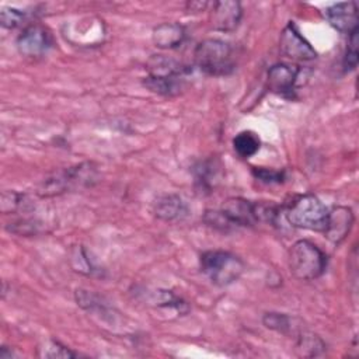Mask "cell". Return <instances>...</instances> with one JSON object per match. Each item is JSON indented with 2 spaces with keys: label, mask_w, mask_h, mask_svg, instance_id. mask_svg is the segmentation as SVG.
<instances>
[{
  "label": "cell",
  "mask_w": 359,
  "mask_h": 359,
  "mask_svg": "<svg viewBox=\"0 0 359 359\" xmlns=\"http://www.w3.org/2000/svg\"><path fill=\"white\" fill-rule=\"evenodd\" d=\"M153 213L163 222H181L188 217L189 208L180 195L165 194L156 199Z\"/></svg>",
  "instance_id": "cell-13"
},
{
  "label": "cell",
  "mask_w": 359,
  "mask_h": 359,
  "mask_svg": "<svg viewBox=\"0 0 359 359\" xmlns=\"http://www.w3.org/2000/svg\"><path fill=\"white\" fill-rule=\"evenodd\" d=\"M95 180V168L91 163H81L43 180L38 188V194L43 198L60 195L80 187H88Z\"/></svg>",
  "instance_id": "cell-5"
},
{
  "label": "cell",
  "mask_w": 359,
  "mask_h": 359,
  "mask_svg": "<svg viewBox=\"0 0 359 359\" xmlns=\"http://www.w3.org/2000/svg\"><path fill=\"white\" fill-rule=\"evenodd\" d=\"M297 348L306 356H317V355H320L324 351L325 345L320 339V337H317V335H314L311 332H303L299 337Z\"/></svg>",
  "instance_id": "cell-20"
},
{
  "label": "cell",
  "mask_w": 359,
  "mask_h": 359,
  "mask_svg": "<svg viewBox=\"0 0 359 359\" xmlns=\"http://www.w3.org/2000/svg\"><path fill=\"white\" fill-rule=\"evenodd\" d=\"M203 222L208 226H210L216 230H222V231H227L233 227L220 210H206L203 215Z\"/></svg>",
  "instance_id": "cell-27"
},
{
  "label": "cell",
  "mask_w": 359,
  "mask_h": 359,
  "mask_svg": "<svg viewBox=\"0 0 359 359\" xmlns=\"http://www.w3.org/2000/svg\"><path fill=\"white\" fill-rule=\"evenodd\" d=\"M70 261H72V265H73L74 271H77L80 273L93 275V272L97 271V269H94L93 262L90 261L87 252L84 251V248L81 245H76L74 248H72Z\"/></svg>",
  "instance_id": "cell-22"
},
{
  "label": "cell",
  "mask_w": 359,
  "mask_h": 359,
  "mask_svg": "<svg viewBox=\"0 0 359 359\" xmlns=\"http://www.w3.org/2000/svg\"><path fill=\"white\" fill-rule=\"evenodd\" d=\"M29 208H31V203L24 194H20L15 191H4L1 194V212L3 213L27 212Z\"/></svg>",
  "instance_id": "cell-19"
},
{
  "label": "cell",
  "mask_w": 359,
  "mask_h": 359,
  "mask_svg": "<svg viewBox=\"0 0 359 359\" xmlns=\"http://www.w3.org/2000/svg\"><path fill=\"white\" fill-rule=\"evenodd\" d=\"M195 65L208 76H229L236 69L233 46L217 38H209L199 42L194 52Z\"/></svg>",
  "instance_id": "cell-1"
},
{
  "label": "cell",
  "mask_w": 359,
  "mask_h": 359,
  "mask_svg": "<svg viewBox=\"0 0 359 359\" xmlns=\"http://www.w3.org/2000/svg\"><path fill=\"white\" fill-rule=\"evenodd\" d=\"M261 140L252 130H241L233 139V149L241 158H250L258 153Z\"/></svg>",
  "instance_id": "cell-18"
},
{
  "label": "cell",
  "mask_w": 359,
  "mask_h": 359,
  "mask_svg": "<svg viewBox=\"0 0 359 359\" xmlns=\"http://www.w3.org/2000/svg\"><path fill=\"white\" fill-rule=\"evenodd\" d=\"M52 46V34L39 24L27 25L17 36V49L25 57H41L46 55Z\"/></svg>",
  "instance_id": "cell-6"
},
{
  "label": "cell",
  "mask_w": 359,
  "mask_h": 359,
  "mask_svg": "<svg viewBox=\"0 0 359 359\" xmlns=\"http://www.w3.org/2000/svg\"><path fill=\"white\" fill-rule=\"evenodd\" d=\"M14 356H17L13 351H10L7 346H1V349H0V359H11V358H14Z\"/></svg>",
  "instance_id": "cell-29"
},
{
  "label": "cell",
  "mask_w": 359,
  "mask_h": 359,
  "mask_svg": "<svg viewBox=\"0 0 359 359\" xmlns=\"http://www.w3.org/2000/svg\"><path fill=\"white\" fill-rule=\"evenodd\" d=\"M327 262L325 252L306 238L293 243L287 252L290 273L299 280H314L320 278L325 272Z\"/></svg>",
  "instance_id": "cell-2"
},
{
  "label": "cell",
  "mask_w": 359,
  "mask_h": 359,
  "mask_svg": "<svg viewBox=\"0 0 359 359\" xmlns=\"http://www.w3.org/2000/svg\"><path fill=\"white\" fill-rule=\"evenodd\" d=\"M328 24L342 34H352L358 29V7L355 1L335 3L325 10Z\"/></svg>",
  "instance_id": "cell-12"
},
{
  "label": "cell",
  "mask_w": 359,
  "mask_h": 359,
  "mask_svg": "<svg viewBox=\"0 0 359 359\" xmlns=\"http://www.w3.org/2000/svg\"><path fill=\"white\" fill-rule=\"evenodd\" d=\"M27 18V13L14 7H3L0 11V22L4 28L14 29L20 27Z\"/></svg>",
  "instance_id": "cell-23"
},
{
  "label": "cell",
  "mask_w": 359,
  "mask_h": 359,
  "mask_svg": "<svg viewBox=\"0 0 359 359\" xmlns=\"http://www.w3.org/2000/svg\"><path fill=\"white\" fill-rule=\"evenodd\" d=\"M209 22L215 31L233 32L243 17V7L240 1L220 0L209 4Z\"/></svg>",
  "instance_id": "cell-8"
},
{
  "label": "cell",
  "mask_w": 359,
  "mask_h": 359,
  "mask_svg": "<svg viewBox=\"0 0 359 359\" xmlns=\"http://www.w3.org/2000/svg\"><path fill=\"white\" fill-rule=\"evenodd\" d=\"M144 87L150 91L164 95V97H174L178 95L185 86V79H158V77H144L143 80Z\"/></svg>",
  "instance_id": "cell-17"
},
{
  "label": "cell",
  "mask_w": 359,
  "mask_h": 359,
  "mask_svg": "<svg viewBox=\"0 0 359 359\" xmlns=\"http://www.w3.org/2000/svg\"><path fill=\"white\" fill-rule=\"evenodd\" d=\"M285 217L290 226L313 231H324L328 208L313 194L294 196L285 208Z\"/></svg>",
  "instance_id": "cell-3"
},
{
  "label": "cell",
  "mask_w": 359,
  "mask_h": 359,
  "mask_svg": "<svg viewBox=\"0 0 359 359\" xmlns=\"http://www.w3.org/2000/svg\"><path fill=\"white\" fill-rule=\"evenodd\" d=\"M302 70L299 66H290L286 63H276L269 67L266 86L268 88L279 95L292 97L296 91V86L299 83V76Z\"/></svg>",
  "instance_id": "cell-10"
},
{
  "label": "cell",
  "mask_w": 359,
  "mask_h": 359,
  "mask_svg": "<svg viewBox=\"0 0 359 359\" xmlns=\"http://www.w3.org/2000/svg\"><path fill=\"white\" fill-rule=\"evenodd\" d=\"M279 49L283 56L297 62H307L317 57V52L300 34L293 21L283 28L279 38Z\"/></svg>",
  "instance_id": "cell-7"
},
{
  "label": "cell",
  "mask_w": 359,
  "mask_h": 359,
  "mask_svg": "<svg viewBox=\"0 0 359 359\" xmlns=\"http://www.w3.org/2000/svg\"><path fill=\"white\" fill-rule=\"evenodd\" d=\"M185 27L180 22H161L154 27L151 34L153 43L160 49L178 48L185 41Z\"/></svg>",
  "instance_id": "cell-16"
},
{
  "label": "cell",
  "mask_w": 359,
  "mask_h": 359,
  "mask_svg": "<svg viewBox=\"0 0 359 359\" xmlns=\"http://www.w3.org/2000/svg\"><path fill=\"white\" fill-rule=\"evenodd\" d=\"M252 174L257 180L265 182V184H280L285 180V172L272 170V168H264V167H254Z\"/></svg>",
  "instance_id": "cell-26"
},
{
  "label": "cell",
  "mask_w": 359,
  "mask_h": 359,
  "mask_svg": "<svg viewBox=\"0 0 359 359\" xmlns=\"http://www.w3.org/2000/svg\"><path fill=\"white\" fill-rule=\"evenodd\" d=\"M353 223H355V215L351 208L339 206V205L332 206L331 209H328L327 224L323 233L331 243L338 245L351 233Z\"/></svg>",
  "instance_id": "cell-11"
},
{
  "label": "cell",
  "mask_w": 359,
  "mask_h": 359,
  "mask_svg": "<svg viewBox=\"0 0 359 359\" xmlns=\"http://www.w3.org/2000/svg\"><path fill=\"white\" fill-rule=\"evenodd\" d=\"M223 175V164L217 157H209L199 161L194 167L195 185L201 192H212L220 182Z\"/></svg>",
  "instance_id": "cell-15"
},
{
  "label": "cell",
  "mask_w": 359,
  "mask_h": 359,
  "mask_svg": "<svg viewBox=\"0 0 359 359\" xmlns=\"http://www.w3.org/2000/svg\"><path fill=\"white\" fill-rule=\"evenodd\" d=\"M199 266L202 273L213 285L220 287L234 283L244 272L243 259L224 250L205 251L199 258Z\"/></svg>",
  "instance_id": "cell-4"
},
{
  "label": "cell",
  "mask_w": 359,
  "mask_h": 359,
  "mask_svg": "<svg viewBox=\"0 0 359 359\" xmlns=\"http://www.w3.org/2000/svg\"><path fill=\"white\" fill-rule=\"evenodd\" d=\"M210 3L208 1H189L187 3V10L188 11H205L206 7H209Z\"/></svg>",
  "instance_id": "cell-28"
},
{
  "label": "cell",
  "mask_w": 359,
  "mask_h": 359,
  "mask_svg": "<svg viewBox=\"0 0 359 359\" xmlns=\"http://www.w3.org/2000/svg\"><path fill=\"white\" fill-rule=\"evenodd\" d=\"M262 323L266 328L282 332V334H289L292 330V320L289 316L282 314V313H265L262 317Z\"/></svg>",
  "instance_id": "cell-21"
},
{
  "label": "cell",
  "mask_w": 359,
  "mask_h": 359,
  "mask_svg": "<svg viewBox=\"0 0 359 359\" xmlns=\"http://www.w3.org/2000/svg\"><path fill=\"white\" fill-rule=\"evenodd\" d=\"M223 216L231 226L251 227L258 224L257 219V203L240 196H233L226 199L220 209Z\"/></svg>",
  "instance_id": "cell-9"
},
{
  "label": "cell",
  "mask_w": 359,
  "mask_h": 359,
  "mask_svg": "<svg viewBox=\"0 0 359 359\" xmlns=\"http://www.w3.org/2000/svg\"><path fill=\"white\" fill-rule=\"evenodd\" d=\"M41 356L43 358H76L77 353L62 345L60 342L52 339L46 344V348H41Z\"/></svg>",
  "instance_id": "cell-25"
},
{
  "label": "cell",
  "mask_w": 359,
  "mask_h": 359,
  "mask_svg": "<svg viewBox=\"0 0 359 359\" xmlns=\"http://www.w3.org/2000/svg\"><path fill=\"white\" fill-rule=\"evenodd\" d=\"M358 43H359V38H358V29H356L352 34H349L348 46L344 56V69L346 72L353 70L358 65Z\"/></svg>",
  "instance_id": "cell-24"
},
{
  "label": "cell",
  "mask_w": 359,
  "mask_h": 359,
  "mask_svg": "<svg viewBox=\"0 0 359 359\" xmlns=\"http://www.w3.org/2000/svg\"><path fill=\"white\" fill-rule=\"evenodd\" d=\"M146 67L150 77L158 79H185V74L191 72L187 65L164 55H151L146 62Z\"/></svg>",
  "instance_id": "cell-14"
}]
</instances>
